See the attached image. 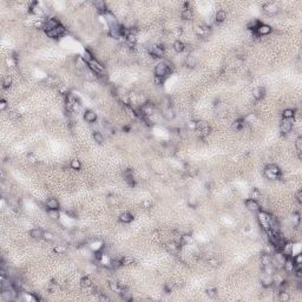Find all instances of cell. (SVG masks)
<instances>
[{
    "instance_id": "ee69618b",
    "label": "cell",
    "mask_w": 302,
    "mask_h": 302,
    "mask_svg": "<svg viewBox=\"0 0 302 302\" xmlns=\"http://www.w3.org/2000/svg\"><path fill=\"white\" fill-rule=\"evenodd\" d=\"M49 216L52 220H58L59 218V211L58 210H49Z\"/></svg>"
},
{
    "instance_id": "44dd1931",
    "label": "cell",
    "mask_w": 302,
    "mask_h": 302,
    "mask_svg": "<svg viewBox=\"0 0 302 302\" xmlns=\"http://www.w3.org/2000/svg\"><path fill=\"white\" fill-rule=\"evenodd\" d=\"M215 19H216L217 23H223V21L227 19V13H225V11H223V9L217 11L216 14H215Z\"/></svg>"
},
{
    "instance_id": "d6a6232c",
    "label": "cell",
    "mask_w": 302,
    "mask_h": 302,
    "mask_svg": "<svg viewBox=\"0 0 302 302\" xmlns=\"http://www.w3.org/2000/svg\"><path fill=\"white\" fill-rule=\"evenodd\" d=\"M119 294H120V296H122V299H123L124 301H131V300H132V293H130V292L123 290V292H120Z\"/></svg>"
},
{
    "instance_id": "6f0895ef",
    "label": "cell",
    "mask_w": 302,
    "mask_h": 302,
    "mask_svg": "<svg viewBox=\"0 0 302 302\" xmlns=\"http://www.w3.org/2000/svg\"><path fill=\"white\" fill-rule=\"evenodd\" d=\"M99 300H101V301H109V298L105 296V295H101V296H99Z\"/></svg>"
},
{
    "instance_id": "8992f818",
    "label": "cell",
    "mask_w": 302,
    "mask_h": 302,
    "mask_svg": "<svg viewBox=\"0 0 302 302\" xmlns=\"http://www.w3.org/2000/svg\"><path fill=\"white\" fill-rule=\"evenodd\" d=\"M59 25H60V24L58 23V20H57V19L51 18V19H47V21L44 24V30H45V32H49V31L54 30L55 27H58Z\"/></svg>"
},
{
    "instance_id": "9c48e42d",
    "label": "cell",
    "mask_w": 302,
    "mask_h": 302,
    "mask_svg": "<svg viewBox=\"0 0 302 302\" xmlns=\"http://www.w3.org/2000/svg\"><path fill=\"white\" fill-rule=\"evenodd\" d=\"M263 11L268 14H276L279 12V7L273 2H268L263 5Z\"/></svg>"
},
{
    "instance_id": "52a82bcc",
    "label": "cell",
    "mask_w": 302,
    "mask_h": 302,
    "mask_svg": "<svg viewBox=\"0 0 302 302\" xmlns=\"http://www.w3.org/2000/svg\"><path fill=\"white\" fill-rule=\"evenodd\" d=\"M246 205H247V209H248V210H250V211H252V212H258V211L261 210L260 204L257 203V201L252 200V198H249V200H247V201H246Z\"/></svg>"
},
{
    "instance_id": "4dcf8cb0",
    "label": "cell",
    "mask_w": 302,
    "mask_h": 302,
    "mask_svg": "<svg viewBox=\"0 0 302 302\" xmlns=\"http://www.w3.org/2000/svg\"><path fill=\"white\" fill-rule=\"evenodd\" d=\"M82 58H83V60H84L85 63H88V64H89V63H91V61L93 60V57H92V54H91L89 51H84V53H83V57H82Z\"/></svg>"
},
{
    "instance_id": "e575fe53",
    "label": "cell",
    "mask_w": 302,
    "mask_h": 302,
    "mask_svg": "<svg viewBox=\"0 0 302 302\" xmlns=\"http://www.w3.org/2000/svg\"><path fill=\"white\" fill-rule=\"evenodd\" d=\"M261 261H262V264H263V267L264 266H268V264H271V257L269 256V255H267V254H264V255H262V258H261Z\"/></svg>"
},
{
    "instance_id": "83f0119b",
    "label": "cell",
    "mask_w": 302,
    "mask_h": 302,
    "mask_svg": "<svg viewBox=\"0 0 302 302\" xmlns=\"http://www.w3.org/2000/svg\"><path fill=\"white\" fill-rule=\"evenodd\" d=\"M282 117L283 119H292L294 117V110L293 109H286L282 112Z\"/></svg>"
},
{
    "instance_id": "7a4b0ae2",
    "label": "cell",
    "mask_w": 302,
    "mask_h": 302,
    "mask_svg": "<svg viewBox=\"0 0 302 302\" xmlns=\"http://www.w3.org/2000/svg\"><path fill=\"white\" fill-rule=\"evenodd\" d=\"M269 217L270 216L266 211H258V221L266 231L269 230Z\"/></svg>"
},
{
    "instance_id": "f907efd6",
    "label": "cell",
    "mask_w": 302,
    "mask_h": 302,
    "mask_svg": "<svg viewBox=\"0 0 302 302\" xmlns=\"http://www.w3.org/2000/svg\"><path fill=\"white\" fill-rule=\"evenodd\" d=\"M55 252H58V254H61V252H66V248L64 247V246H57L54 249H53Z\"/></svg>"
},
{
    "instance_id": "f546056e",
    "label": "cell",
    "mask_w": 302,
    "mask_h": 302,
    "mask_svg": "<svg viewBox=\"0 0 302 302\" xmlns=\"http://www.w3.org/2000/svg\"><path fill=\"white\" fill-rule=\"evenodd\" d=\"M264 176H266L268 179H271V181H274V179H279V178H280V176H279V175H276V174H274V172L269 171L268 169H264Z\"/></svg>"
},
{
    "instance_id": "db71d44e",
    "label": "cell",
    "mask_w": 302,
    "mask_h": 302,
    "mask_svg": "<svg viewBox=\"0 0 302 302\" xmlns=\"http://www.w3.org/2000/svg\"><path fill=\"white\" fill-rule=\"evenodd\" d=\"M294 261V264H301L302 262V256L299 254V255H296V257H295V260H293Z\"/></svg>"
},
{
    "instance_id": "d4e9b609",
    "label": "cell",
    "mask_w": 302,
    "mask_h": 302,
    "mask_svg": "<svg viewBox=\"0 0 302 302\" xmlns=\"http://www.w3.org/2000/svg\"><path fill=\"white\" fill-rule=\"evenodd\" d=\"M197 64V59L194 57V55H188L187 59H185V65L188 67H195Z\"/></svg>"
},
{
    "instance_id": "9f6ffc18",
    "label": "cell",
    "mask_w": 302,
    "mask_h": 302,
    "mask_svg": "<svg viewBox=\"0 0 302 302\" xmlns=\"http://www.w3.org/2000/svg\"><path fill=\"white\" fill-rule=\"evenodd\" d=\"M296 200H298L299 203H302V190H299L296 193Z\"/></svg>"
},
{
    "instance_id": "ab89813d",
    "label": "cell",
    "mask_w": 302,
    "mask_h": 302,
    "mask_svg": "<svg viewBox=\"0 0 302 302\" xmlns=\"http://www.w3.org/2000/svg\"><path fill=\"white\" fill-rule=\"evenodd\" d=\"M71 168L73 170H79L82 168V164H80V162L78 159H72L71 160Z\"/></svg>"
},
{
    "instance_id": "603a6c76",
    "label": "cell",
    "mask_w": 302,
    "mask_h": 302,
    "mask_svg": "<svg viewBox=\"0 0 302 302\" xmlns=\"http://www.w3.org/2000/svg\"><path fill=\"white\" fill-rule=\"evenodd\" d=\"M283 268L288 271V273H293V269H294V261L289 257H287L284 264H283Z\"/></svg>"
},
{
    "instance_id": "484cf974",
    "label": "cell",
    "mask_w": 302,
    "mask_h": 302,
    "mask_svg": "<svg viewBox=\"0 0 302 302\" xmlns=\"http://www.w3.org/2000/svg\"><path fill=\"white\" fill-rule=\"evenodd\" d=\"M93 6L97 8V9H99L101 12H106L107 9H106V4L104 2V1H101V0H98V1H93Z\"/></svg>"
},
{
    "instance_id": "8d00e7d4",
    "label": "cell",
    "mask_w": 302,
    "mask_h": 302,
    "mask_svg": "<svg viewBox=\"0 0 302 302\" xmlns=\"http://www.w3.org/2000/svg\"><path fill=\"white\" fill-rule=\"evenodd\" d=\"M290 300V296H289V294L284 290V292H280V301H283V302H288Z\"/></svg>"
},
{
    "instance_id": "e0dca14e",
    "label": "cell",
    "mask_w": 302,
    "mask_h": 302,
    "mask_svg": "<svg viewBox=\"0 0 302 302\" xmlns=\"http://www.w3.org/2000/svg\"><path fill=\"white\" fill-rule=\"evenodd\" d=\"M132 220H133V216H132L130 212H123V214H120V216H119V221H120L122 223H131Z\"/></svg>"
},
{
    "instance_id": "ffe728a7",
    "label": "cell",
    "mask_w": 302,
    "mask_h": 302,
    "mask_svg": "<svg viewBox=\"0 0 302 302\" xmlns=\"http://www.w3.org/2000/svg\"><path fill=\"white\" fill-rule=\"evenodd\" d=\"M150 53L155 57V58H159V57H162L163 55V49L162 47H159V46H151L150 49Z\"/></svg>"
},
{
    "instance_id": "7402d4cb",
    "label": "cell",
    "mask_w": 302,
    "mask_h": 302,
    "mask_svg": "<svg viewBox=\"0 0 302 302\" xmlns=\"http://www.w3.org/2000/svg\"><path fill=\"white\" fill-rule=\"evenodd\" d=\"M264 95H266L264 88H256V89L254 90V97H255V99H262V98L264 97Z\"/></svg>"
},
{
    "instance_id": "d6986e66",
    "label": "cell",
    "mask_w": 302,
    "mask_h": 302,
    "mask_svg": "<svg viewBox=\"0 0 302 302\" xmlns=\"http://www.w3.org/2000/svg\"><path fill=\"white\" fill-rule=\"evenodd\" d=\"M193 17H194V14H193V11L190 8H184L181 13V18L183 20H191Z\"/></svg>"
},
{
    "instance_id": "8fae6325",
    "label": "cell",
    "mask_w": 302,
    "mask_h": 302,
    "mask_svg": "<svg viewBox=\"0 0 302 302\" xmlns=\"http://www.w3.org/2000/svg\"><path fill=\"white\" fill-rule=\"evenodd\" d=\"M89 66H90V69H91L92 71H95V73H103V72H104L103 65L99 64L96 59H93L91 63H89Z\"/></svg>"
},
{
    "instance_id": "816d5d0a",
    "label": "cell",
    "mask_w": 302,
    "mask_h": 302,
    "mask_svg": "<svg viewBox=\"0 0 302 302\" xmlns=\"http://www.w3.org/2000/svg\"><path fill=\"white\" fill-rule=\"evenodd\" d=\"M189 205L193 206V208H195V206L197 205V200H196L195 197H190V198H189Z\"/></svg>"
},
{
    "instance_id": "ac0fdd59",
    "label": "cell",
    "mask_w": 302,
    "mask_h": 302,
    "mask_svg": "<svg viewBox=\"0 0 302 302\" xmlns=\"http://www.w3.org/2000/svg\"><path fill=\"white\" fill-rule=\"evenodd\" d=\"M46 206L49 208V210H58L59 209V202L55 198H49L46 202Z\"/></svg>"
},
{
    "instance_id": "11a10c76",
    "label": "cell",
    "mask_w": 302,
    "mask_h": 302,
    "mask_svg": "<svg viewBox=\"0 0 302 302\" xmlns=\"http://www.w3.org/2000/svg\"><path fill=\"white\" fill-rule=\"evenodd\" d=\"M6 106H7V101H5V99H1V101H0V110H1V111L5 110Z\"/></svg>"
},
{
    "instance_id": "3957f363",
    "label": "cell",
    "mask_w": 302,
    "mask_h": 302,
    "mask_svg": "<svg viewBox=\"0 0 302 302\" xmlns=\"http://www.w3.org/2000/svg\"><path fill=\"white\" fill-rule=\"evenodd\" d=\"M65 27L63 26V25H59L58 27H55L54 30H52V31H49V32H46V36L47 37H50V38H57V37H60V36H63L64 33H65Z\"/></svg>"
},
{
    "instance_id": "7c38bea8",
    "label": "cell",
    "mask_w": 302,
    "mask_h": 302,
    "mask_svg": "<svg viewBox=\"0 0 302 302\" xmlns=\"http://www.w3.org/2000/svg\"><path fill=\"white\" fill-rule=\"evenodd\" d=\"M261 281H262L263 287H266V288L270 287L273 284V275H268V274L263 273L262 276H261Z\"/></svg>"
},
{
    "instance_id": "7bdbcfd3",
    "label": "cell",
    "mask_w": 302,
    "mask_h": 302,
    "mask_svg": "<svg viewBox=\"0 0 302 302\" xmlns=\"http://www.w3.org/2000/svg\"><path fill=\"white\" fill-rule=\"evenodd\" d=\"M243 128V122L242 120H236V122H234V124H233V129L234 130H241Z\"/></svg>"
},
{
    "instance_id": "9a60e30c",
    "label": "cell",
    "mask_w": 302,
    "mask_h": 302,
    "mask_svg": "<svg viewBox=\"0 0 302 302\" xmlns=\"http://www.w3.org/2000/svg\"><path fill=\"white\" fill-rule=\"evenodd\" d=\"M163 116H164L168 120H172V119L176 117V113H175L174 109H172L171 106H169V107H166V109L163 111Z\"/></svg>"
},
{
    "instance_id": "5b68a950",
    "label": "cell",
    "mask_w": 302,
    "mask_h": 302,
    "mask_svg": "<svg viewBox=\"0 0 302 302\" xmlns=\"http://www.w3.org/2000/svg\"><path fill=\"white\" fill-rule=\"evenodd\" d=\"M286 260H287V255H284L283 252H276V254L274 255V257L271 258V261H274L275 264H277L279 267H283Z\"/></svg>"
},
{
    "instance_id": "5bb4252c",
    "label": "cell",
    "mask_w": 302,
    "mask_h": 302,
    "mask_svg": "<svg viewBox=\"0 0 302 302\" xmlns=\"http://www.w3.org/2000/svg\"><path fill=\"white\" fill-rule=\"evenodd\" d=\"M31 237L32 239H36V240H40V239H44V231L39 228H33L30 233Z\"/></svg>"
},
{
    "instance_id": "c3c4849f",
    "label": "cell",
    "mask_w": 302,
    "mask_h": 302,
    "mask_svg": "<svg viewBox=\"0 0 302 302\" xmlns=\"http://www.w3.org/2000/svg\"><path fill=\"white\" fill-rule=\"evenodd\" d=\"M44 239L46 240V241H53L54 240V235L52 234V233H44Z\"/></svg>"
},
{
    "instance_id": "bcb514c9",
    "label": "cell",
    "mask_w": 302,
    "mask_h": 302,
    "mask_svg": "<svg viewBox=\"0 0 302 302\" xmlns=\"http://www.w3.org/2000/svg\"><path fill=\"white\" fill-rule=\"evenodd\" d=\"M208 262L211 264V266H214V267H216V266H218V263H220V260L217 258V257H215V256H212V257H210L209 260H208Z\"/></svg>"
},
{
    "instance_id": "277c9868",
    "label": "cell",
    "mask_w": 302,
    "mask_h": 302,
    "mask_svg": "<svg viewBox=\"0 0 302 302\" xmlns=\"http://www.w3.org/2000/svg\"><path fill=\"white\" fill-rule=\"evenodd\" d=\"M104 17H105V19H106L107 25L110 26V30H111V28H115V27H117V26H118V24H117V20H116V18H115V15H113L110 11H106V12L104 13Z\"/></svg>"
},
{
    "instance_id": "f5cc1de1",
    "label": "cell",
    "mask_w": 302,
    "mask_h": 302,
    "mask_svg": "<svg viewBox=\"0 0 302 302\" xmlns=\"http://www.w3.org/2000/svg\"><path fill=\"white\" fill-rule=\"evenodd\" d=\"M32 12L36 13V14H43V9H42L39 6H34V7L32 8Z\"/></svg>"
},
{
    "instance_id": "4fadbf2b",
    "label": "cell",
    "mask_w": 302,
    "mask_h": 302,
    "mask_svg": "<svg viewBox=\"0 0 302 302\" xmlns=\"http://www.w3.org/2000/svg\"><path fill=\"white\" fill-rule=\"evenodd\" d=\"M84 119H85L88 123H93V122L97 120V113H96L95 111L89 110V111H86V112L84 113Z\"/></svg>"
},
{
    "instance_id": "6da1fadb",
    "label": "cell",
    "mask_w": 302,
    "mask_h": 302,
    "mask_svg": "<svg viewBox=\"0 0 302 302\" xmlns=\"http://www.w3.org/2000/svg\"><path fill=\"white\" fill-rule=\"evenodd\" d=\"M168 72H169V66L165 63H158L155 67V76L156 77L163 78V77L166 76Z\"/></svg>"
},
{
    "instance_id": "836d02e7",
    "label": "cell",
    "mask_w": 302,
    "mask_h": 302,
    "mask_svg": "<svg viewBox=\"0 0 302 302\" xmlns=\"http://www.w3.org/2000/svg\"><path fill=\"white\" fill-rule=\"evenodd\" d=\"M93 139H95V142L98 143V144H103V143H104V136L101 135V132H95V133H93Z\"/></svg>"
},
{
    "instance_id": "f1b7e54d",
    "label": "cell",
    "mask_w": 302,
    "mask_h": 302,
    "mask_svg": "<svg viewBox=\"0 0 302 302\" xmlns=\"http://www.w3.org/2000/svg\"><path fill=\"white\" fill-rule=\"evenodd\" d=\"M184 49H185V45L181 40H176L174 43V50L176 51V52H183Z\"/></svg>"
},
{
    "instance_id": "7dc6e473",
    "label": "cell",
    "mask_w": 302,
    "mask_h": 302,
    "mask_svg": "<svg viewBox=\"0 0 302 302\" xmlns=\"http://www.w3.org/2000/svg\"><path fill=\"white\" fill-rule=\"evenodd\" d=\"M11 84H12V79H11L9 77H6V78L4 79V82H2V86H4L5 89L9 88V86H11Z\"/></svg>"
},
{
    "instance_id": "74e56055",
    "label": "cell",
    "mask_w": 302,
    "mask_h": 302,
    "mask_svg": "<svg viewBox=\"0 0 302 302\" xmlns=\"http://www.w3.org/2000/svg\"><path fill=\"white\" fill-rule=\"evenodd\" d=\"M250 198H252V200H255V201H257V200L261 198V194H260V191H258L257 189H252V193H250Z\"/></svg>"
},
{
    "instance_id": "f6af8a7d",
    "label": "cell",
    "mask_w": 302,
    "mask_h": 302,
    "mask_svg": "<svg viewBox=\"0 0 302 302\" xmlns=\"http://www.w3.org/2000/svg\"><path fill=\"white\" fill-rule=\"evenodd\" d=\"M292 220H293V224H294V225H298V224L300 223V215H299L298 212L293 214V216H292Z\"/></svg>"
},
{
    "instance_id": "681fc988",
    "label": "cell",
    "mask_w": 302,
    "mask_h": 302,
    "mask_svg": "<svg viewBox=\"0 0 302 302\" xmlns=\"http://www.w3.org/2000/svg\"><path fill=\"white\" fill-rule=\"evenodd\" d=\"M172 288H174V283H172V282H168V283H165V286H164V289H165L166 293H170V292L172 290Z\"/></svg>"
},
{
    "instance_id": "b9f144b4",
    "label": "cell",
    "mask_w": 302,
    "mask_h": 302,
    "mask_svg": "<svg viewBox=\"0 0 302 302\" xmlns=\"http://www.w3.org/2000/svg\"><path fill=\"white\" fill-rule=\"evenodd\" d=\"M261 24L258 23V20H252V21H250L249 24H248V28L249 30H257V27L260 26Z\"/></svg>"
},
{
    "instance_id": "30bf717a",
    "label": "cell",
    "mask_w": 302,
    "mask_h": 302,
    "mask_svg": "<svg viewBox=\"0 0 302 302\" xmlns=\"http://www.w3.org/2000/svg\"><path fill=\"white\" fill-rule=\"evenodd\" d=\"M269 230L274 233H280V223L275 217H269Z\"/></svg>"
},
{
    "instance_id": "1f68e13d",
    "label": "cell",
    "mask_w": 302,
    "mask_h": 302,
    "mask_svg": "<svg viewBox=\"0 0 302 302\" xmlns=\"http://www.w3.org/2000/svg\"><path fill=\"white\" fill-rule=\"evenodd\" d=\"M206 295H208L209 298H211V299L216 298V296H217V289H216L215 287H209V288L206 289Z\"/></svg>"
},
{
    "instance_id": "4316f807",
    "label": "cell",
    "mask_w": 302,
    "mask_h": 302,
    "mask_svg": "<svg viewBox=\"0 0 302 302\" xmlns=\"http://www.w3.org/2000/svg\"><path fill=\"white\" fill-rule=\"evenodd\" d=\"M266 169H268L269 171H271V172H274V174L281 176V169H280L276 164H268V165L266 166Z\"/></svg>"
},
{
    "instance_id": "ba28073f",
    "label": "cell",
    "mask_w": 302,
    "mask_h": 302,
    "mask_svg": "<svg viewBox=\"0 0 302 302\" xmlns=\"http://www.w3.org/2000/svg\"><path fill=\"white\" fill-rule=\"evenodd\" d=\"M280 129H281V132L283 133H289L293 129V124L290 122V119H283L281 122V125H280Z\"/></svg>"
},
{
    "instance_id": "cb8c5ba5",
    "label": "cell",
    "mask_w": 302,
    "mask_h": 302,
    "mask_svg": "<svg viewBox=\"0 0 302 302\" xmlns=\"http://www.w3.org/2000/svg\"><path fill=\"white\" fill-rule=\"evenodd\" d=\"M110 288H111L113 292H116V293H120V292H123V290H124L123 286H122L119 282H116V281L110 282Z\"/></svg>"
},
{
    "instance_id": "d590c367",
    "label": "cell",
    "mask_w": 302,
    "mask_h": 302,
    "mask_svg": "<svg viewBox=\"0 0 302 302\" xmlns=\"http://www.w3.org/2000/svg\"><path fill=\"white\" fill-rule=\"evenodd\" d=\"M168 249L171 252H178V249H179V246H178L177 243H175V242H170V243L168 244Z\"/></svg>"
},
{
    "instance_id": "60d3db41",
    "label": "cell",
    "mask_w": 302,
    "mask_h": 302,
    "mask_svg": "<svg viewBox=\"0 0 302 302\" xmlns=\"http://www.w3.org/2000/svg\"><path fill=\"white\" fill-rule=\"evenodd\" d=\"M80 284H82L83 287L88 288V287H90V286L92 284V282H91V280H90L89 277H83V279L80 280Z\"/></svg>"
},
{
    "instance_id": "2e32d148",
    "label": "cell",
    "mask_w": 302,
    "mask_h": 302,
    "mask_svg": "<svg viewBox=\"0 0 302 302\" xmlns=\"http://www.w3.org/2000/svg\"><path fill=\"white\" fill-rule=\"evenodd\" d=\"M257 33H260V34H262V36H264V34H269L270 32H271V27L269 26V25H264V24H261L258 27H257Z\"/></svg>"
},
{
    "instance_id": "f35d334b",
    "label": "cell",
    "mask_w": 302,
    "mask_h": 302,
    "mask_svg": "<svg viewBox=\"0 0 302 302\" xmlns=\"http://www.w3.org/2000/svg\"><path fill=\"white\" fill-rule=\"evenodd\" d=\"M295 148H296L298 153L300 155L302 151V137H298V138H296V141H295Z\"/></svg>"
}]
</instances>
